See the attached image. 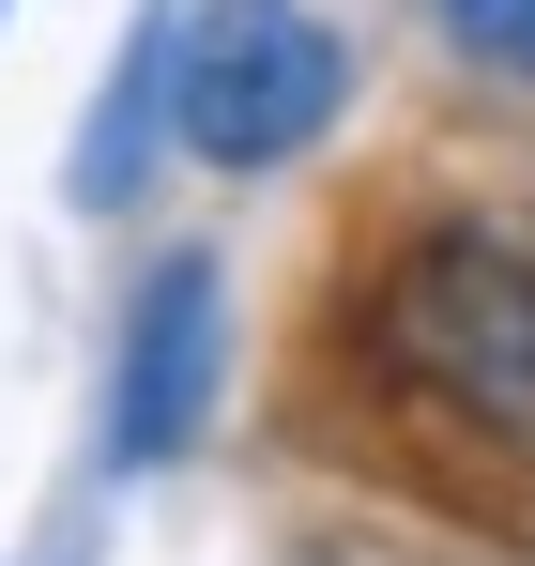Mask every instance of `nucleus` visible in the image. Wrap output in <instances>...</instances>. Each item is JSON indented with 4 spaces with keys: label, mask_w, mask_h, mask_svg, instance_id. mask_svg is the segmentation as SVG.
<instances>
[{
    "label": "nucleus",
    "mask_w": 535,
    "mask_h": 566,
    "mask_svg": "<svg viewBox=\"0 0 535 566\" xmlns=\"http://www.w3.org/2000/svg\"><path fill=\"white\" fill-rule=\"evenodd\" d=\"M367 398L429 444H490V460H535V245L490 230V214H444L413 230L382 276H367Z\"/></svg>",
    "instance_id": "nucleus-1"
},
{
    "label": "nucleus",
    "mask_w": 535,
    "mask_h": 566,
    "mask_svg": "<svg viewBox=\"0 0 535 566\" xmlns=\"http://www.w3.org/2000/svg\"><path fill=\"white\" fill-rule=\"evenodd\" d=\"M353 93V62H337V31L306 15V0H183V46H169V123L183 154H214V169H291L322 123Z\"/></svg>",
    "instance_id": "nucleus-2"
},
{
    "label": "nucleus",
    "mask_w": 535,
    "mask_h": 566,
    "mask_svg": "<svg viewBox=\"0 0 535 566\" xmlns=\"http://www.w3.org/2000/svg\"><path fill=\"white\" fill-rule=\"evenodd\" d=\"M199 413H214V261H169L138 291V337H123V382H107V444L154 474L199 444Z\"/></svg>",
    "instance_id": "nucleus-3"
},
{
    "label": "nucleus",
    "mask_w": 535,
    "mask_h": 566,
    "mask_svg": "<svg viewBox=\"0 0 535 566\" xmlns=\"http://www.w3.org/2000/svg\"><path fill=\"white\" fill-rule=\"evenodd\" d=\"M444 15H459L474 62H521V77H535V0H444Z\"/></svg>",
    "instance_id": "nucleus-4"
}]
</instances>
